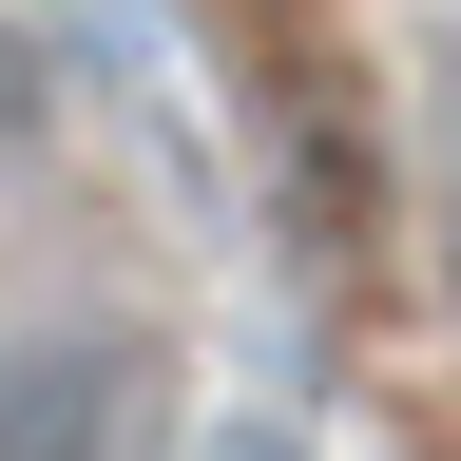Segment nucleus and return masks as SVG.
I'll return each mask as SVG.
<instances>
[{
	"instance_id": "nucleus-1",
	"label": "nucleus",
	"mask_w": 461,
	"mask_h": 461,
	"mask_svg": "<svg viewBox=\"0 0 461 461\" xmlns=\"http://www.w3.org/2000/svg\"><path fill=\"white\" fill-rule=\"evenodd\" d=\"M154 423V366L115 327H20L0 346V461H135Z\"/></svg>"
},
{
	"instance_id": "nucleus-2",
	"label": "nucleus",
	"mask_w": 461,
	"mask_h": 461,
	"mask_svg": "<svg viewBox=\"0 0 461 461\" xmlns=\"http://www.w3.org/2000/svg\"><path fill=\"white\" fill-rule=\"evenodd\" d=\"M442 212H461V58H442Z\"/></svg>"
}]
</instances>
